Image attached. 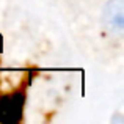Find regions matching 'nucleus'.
Instances as JSON below:
<instances>
[{
	"label": "nucleus",
	"instance_id": "1",
	"mask_svg": "<svg viewBox=\"0 0 124 124\" xmlns=\"http://www.w3.org/2000/svg\"><path fill=\"white\" fill-rule=\"evenodd\" d=\"M104 22L112 31H121L124 28V5L123 0H112L104 9Z\"/></svg>",
	"mask_w": 124,
	"mask_h": 124
}]
</instances>
